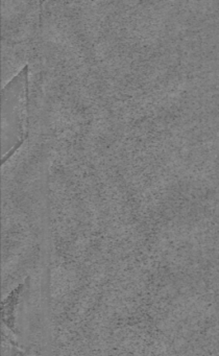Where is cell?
<instances>
[{"label": "cell", "instance_id": "1", "mask_svg": "<svg viewBox=\"0 0 219 356\" xmlns=\"http://www.w3.org/2000/svg\"><path fill=\"white\" fill-rule=\"evenodd\" d=\"M25 66L1 92V145L2 161H6L26 138L29 83Z\"/></svg>", "mask_w": 219, "mask_h": 356}]
</instances>
